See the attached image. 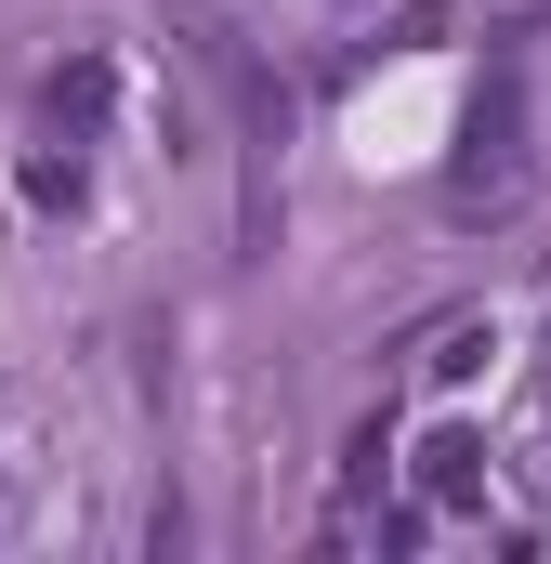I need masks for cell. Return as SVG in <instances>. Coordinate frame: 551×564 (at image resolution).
<instances>
[{
    "label": "cell",
    "mask_w": 551,
    "mask_h": 564,
    "mask_svg": "<svg viewBox=\"0 0 551 564\" xmlns=\"http://www.w3.org/2000/svg\"><path fill=\"white\" fill-rule=\"evenodd\" d=\"M420 486H433V499H473V486H486V459H473V446H460V433H446V446H433V473H420Z\"/></svg>",
    "instance_id": "obj_1"
}]
</instances>
